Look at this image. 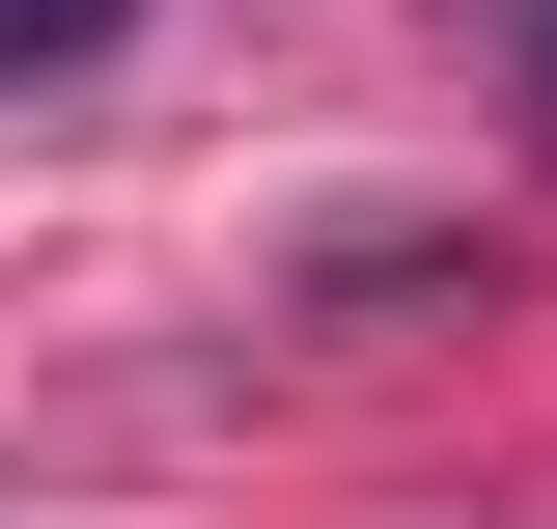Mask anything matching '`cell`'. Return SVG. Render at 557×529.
<instances>
[{
    "mask_svg": "<svg viewBox=\"0 0 557 529\" xmlns=\"http://www.w3.org/2000/svg\"><path fill=\"white\" fill-rule=\"evenodd\" d=\"M112 28H139V0H0V84H84Z\"/></svg>",
    "mask_w": 557,
    "mask_h": 529,
    "instance_id": "6da1fadb",
    "label": "cell"
},
{
    "mask_svg": "<svg viewBox=\"0 0 557 529\" xmlns=\"http://www.w3.org/2000/svg\"><path fill=\"white\" fill-rule=\"evenodd\" d=\"M502 57H530V112H557V0H502Z\"/></svg>",
    "mask_w": 557,
    "mask_h": 529,
    "instance_id": "7a4b0ae2",
    "label": "cell"
}]
</instances>
